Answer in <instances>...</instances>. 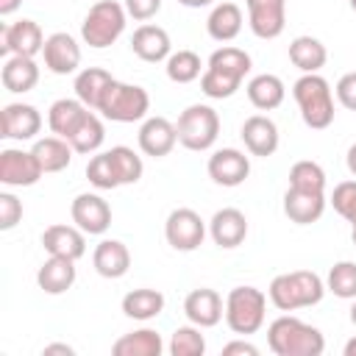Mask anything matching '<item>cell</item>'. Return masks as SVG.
I'll list each match as a JSON object with an SVG mask.
<instances>
[{
	"label": "cell",
	"mask_w": 356,
	"mask_h": 356,
	"mask_svg": "<svg viewBox=\"0 0 356 356\" xmlns=\"http://www.w3.org/2000/svg\"><path fill=\"white\" fill-rule=\"evenodd\" d=\"M206 170L217 186H239L250 175V159L236 147H220L209 156Z\"/></svg>",
	"instance_id": "cell-16"
},
{
	"label": "cell",
	"mask_w": 356,
	"mask_h": 356,
	"mask_svg": "<svg viewBox=\"0 0 356 356\" xmlns=\"http://www.w3.org/2000/svg\"><path fill=\"white\" fill-rule=\"evenodd\" d=\"M44 356H50V353H64V356H72L75 353V348H70V345H64V342H53V345H44V350H42Z\"/></svg>",
	"instance_id": "cell-47"
},
{
	"label": "cell",
	"mask_w": 356,
	"mask_h": 356,
	"mask_svg": "<svg viewBox=\"0 0 356 356\" xmlns=\"http://www.w3.org/2000/svg\"><path fill=\"white\" fill-rule=\"evenodd\" d=\"M44 175L39 159L33 156V150H22V147H3L0 150V184L19 189V186H33L39 178Z\"/></svg>",
	"instance_id": "cell-10"
},
{
	"label": "cell",
	"mask_w": 356,
	"mask_h": 356,
	"mask_svg": "<svg viewBox=\"0 0 356 356\" xmlns=\"http://www.w3.org/2000/svg\"><path fill=\"white\" fill-rule=\"evenodd\" d=\"M250 67H253V61L242 47H234V44L217 47L209 56L206 70L200 75V92L211 100H225V97L236 95V89L242 86Z\"/></svg>",
	"instance_id": "cell-1"
},
{
	"label": "cell",
	"mask_w": 356,
	"mask_h": 356,
	"mask_svg": "<svg viewBox=\"0 0 356 356\" xmlns=\"http://www.w3.org/2000/svg\"><path fill=\"white\" fill-rule=\"evenodd\" d=\"M267 317V295L259 286H234L225 295V325L239 334L250 337L264 325Z\"/></svg>",
	"instance_id": "cell-6"
},
{
	"label": "cell",
	"mask_w": 356,
	"mask_h": 356,
	"mask_svg": "<svg viewBox=\"0 0 356 356\" xmlns=\"http://www.w3.org/2000/svg\"><path fill=\"white\" fill-rule=\"evenodd\" d=\"M175 131H178V145L203 153L220 136V114L206 103H192L178 114Z\"/></svg>",
	"instance_id": "cell-8"
},
{
	"label": "cell",
	"mask_w": 356,
	"mask_h": 356,
	"mask_svg": "<svg viewBox=\"0 0 356 356\" xmlns=\"http://www.w3.org/2000/svg\"><path fill=\"white\" fill-rule=\"evenodd\" d=\"M181 6H186V8H206V6H211L214 0H178Z\"/></svg>",
	"instance_id": "cell-50"
},
{
	"label": "cell",
	"mask_w": 356,
	"mask_h": 356,
	"mask_svg": "<svg viewBox=\"0 0 356 356\" xmlns=\"http://www.w3.org/2000/svg\"><path fill=\"white\" fill-rule=\"evenodd\" d=\"M108 156H111V161H114V170H117L122 186H125V184H136V181L142 178L145 161H142V156H139L134 147H128V145H114V147L108 150Z\"/></svg>",
	"instance_id": "cell-38"
},
{
	"label": "cell",
	"mask_w": 356,
	"mask_h": 356,
	"mask_svg": "<svg viewBox=\"0 0 356 356\" xmlns=\"http://www.w3.org/2000/svg\"><path fill=\"white\" fill-rule=\"evenodd\" d=\"M289 61L300 70V72H320L328 61V50L317 36H295L289 42Z\"/></svg>",
	"instance_id": "cell-30"
},
{
	"label": "cell",
	"mask_w": 356,
	"mask_h": 356,
	"mask_svg": "<svg viewBox=\"0 0 356 356\" xmlns=\"http://www.w3.org/2000/svg\"><path fill=\"white\" fill-rule=\"evenodd\" d=\"M22 220V200L14 192H0V231H11Z\"/></svg>",
	"instance_id": "cell-43"
},
{
	"label": "cell",
	"mask_w": 356,
	"mask_h": 356,
	"mask_svg": "<svg viewBox=\"0 0 356 356\" xmlns=\"http://www.w3.org/2000/svg\"><path fill=\"white\" fill-rule=\"evenodd\" d=\"M248 25L259 39H278L286 28V0H245Z\"/></svg>",
	"instance_id": "cell-14"
},
{
	"label": "cell",
	"mask_w": 356,
	"mask_h": 356,
	"mask_svg": "<svg viewBox=\"0 0 356 356\" xmlns=\"http://www.w3.org/2000/svg\"><path fill=\"white\" fill-rule=\"evenodd\" d=\"M111 81H114V75H111L108 70H103V67H83V70L75 75L72 89H75V97H78L83 106H89L92 111H97L100 97H103V92H106V86H108Z\"/></svg>",
	"instance_id": "cell-33"
},
{
	"label": "cell",
	"mask_w": 356,
	"mask_h": 356,
	"mask_svg": "<svg viewBox=\"0 0 356 356\" xmlns=\"http://www.w3.org/2000/svg\"><path fill=\"white\" fill-rule=\"evenodd\" d=\"M348 6H350V8H353V11H356V0H348Z\"/></svg>",
	"instance_id": "cell-54"
},
{
	"label": "cell",
	"mask_w": 356,
	"mask_h": 356,
	"mask_svg": "<svg viewBox=\"0 0 356 356\" xmlns=\"http://www.w3.org/2000/svg\"><path fill=\"white\" fill-rule=\"evenodd\" d=\"M161 350H164V339L153 328H136L131 334H122L111 345L114 356H161Z\"/></svg>",
	"instance_id": "cell-32"
},
{
	"label": "cell",
	"mask_w": 356,
	"mask_h": 356,
	"mask_svg": "<svg viewBox=\"0 0 356 356\" xmlns=\"http://www.w3.org/2000/svg\"><path fill=\"white\" fill-rule=\"evenodd\" d=\"M44 67L53 75H72L81 67V44L67 31H56L44 39Z\"/></svg>",
	"instance_id": "cell-15"
},
{
	"label": "cell",
	"mask_w": 356,
	"mask_h": 356,
	"mask_svg": "<svg viewBox=\"0 0 356 356\" xmlns=\"http://www.w3.org/2000/svg\"><path fill=\"white\" fill-rule=\"evenodd\" d=\"M89 111H92V108L83 106L78 97H58V100L47 108V125H50V131H53L56 136L70 139Z\"/></svg>",
	"instance_id": "cell-27"
},
{
	"label": "cell",
	"mask_w": 356,
	"mask_h": 356,
	"mask_svg": "<svg viewBox=\"0 0 356 356\" xmlns=\"http://www.w3.org/2000/svg\"><path fill=\"white\" fill-rule=\"evenodd\" d=\"M128 17H134L136 22H147L161 11V0H125L122 3Z\"/></svg>",
	"instance_id": "cell-45"
},
{
	"label": "cell",
	"mask_w": 356,
	"mask_h": 356,
	"mask_svg": "<svg viewBox=\"0 0 356 356\" xmlns=\"http://www.w3.org/2000/svg\"><path fill=\"white\" fill-rule=\"evenodd\" d=\"M33 156L39 159V164H42V170L44 172H61V170H67L70 167V161H72V145L67 142V139H61V136H44V139H36L33 142Z\"/></svg>",
	"instance_id": "cell-34"
},
{
	"label": "cell",
	"mask_w": 356,
	"mask_h": 356,
	"mask_svg": "<svg viewBox=\"0 0 356 356\" xmlns=\"http://www.w3.org/2000/svg\"><path fill=\"white\" fill-rule=\"evenodd\" d=\"M131 50L136 58L147 61V64H159V61H167L170 53H172V42H170V33L161 28V25H153V22H145L134 31L131 36Z\"/></svg>",
	"instance_id": "cell-20"
},
{
	"label": "cell",
	"mask_w": 356,
	"mask_h": 356,
	"mask_svg": "<svg viewBox=\"0 0 356 356\" xmlns=\"http://www.w3.org/2000/svg\"><path fill=\"white\" fill-rule=\"evenodd\" d=\"M239 136H242V142H245V150H248L250 156H261V159L273 156V153L278 150V142H281L278 125H275L267 114H253V117H248V120L242 122Z\"/></svg>",
	"instance_id": "cell-19"
},
{
	"label": "cell",
	"mask_w": 356,
	"mask_h": 356,
	"mask_svg": "<svg viewBox=\"0 0 356 356\" xmlns=\"http://www.w3.org/2000/svg\"><path fill=\"white\" fill-rule=\"evenodd\" d=\"M350 239H353V245H356V225H350Z\"/></svg>",
	"instance_id": "cell-53"
},
{
	"label": "cell",
	"mask_w": 356,
	"mask_h": 356,
	"mask_svg": "<svg viewBox=\"0 0 356 356\" xmlns=\"http://www.w3.org/2000/svg\"><path fill=\"white\" fill-rule=\"evenodd\" d=\"M44 33L36 19H17L3 28L0 33V53L3 56H28L36 58L44 50Z\"/></svg>",
	"instance_id": "cell-12"
},
{
	"label": "cell",
	"mask_w": 356,
	"mask_h": 356,
	"mask_svg": "<svg viewBox=\"0 0 356 356\" xmlns=\"http://www.w3.org/2000/svg\"><path fill=\"white\" fill-rule=\"evenodd\" d=\"M103 139H106V128H103V120H100L95 111H89V114L83 117V122L75 128V134H72L67 142L72 145V150H75V153H83V156H89V153H97V150H100Z\"/></svg>",
	"instance_id": "cell-36"
},
{
	"label": "cell",
	"mask_w": 356,
	"mask_h": 356,
	"mask_svg": "<svg viewBox=\"0 0 356 356\" xmlns=\"http://www.w3.org/2000/svg\"><path fill=\"white\" fill-rule=\"evenodd\" d=\"M342 353H345V356H356V337H350V339L345 342V348H342Z\"/></svg>",
	"instance_id": "cell-51"
},
{
	"label": "cell",
	"mask_w": 356,
	"mask_h": 356,
	"mask_svg": "<svg viewBox=\"0 0 356 356\" xmlns=\"http://www.w3.org/2000/svg\"><path fill=\"white\" fill-rule=\"evenodd\" d=\"M325 295V281L314 270H292L281 273L270 281L267 298L278 312H298L317 306Z\"/></svg>",
	"instance_id": "cell-3"
},
{
	"label": "cell",
	"mask_w": 356,
	"mask_h": 356,
	"mask_svg": "<svg viewBox=\"0 0 356 356\" xmlns=\"http://www.w3.org/2000/svg\"><path fill=\"white\" fill-rule=\"evenodd\" d=\"M164 70H167V78L172 83H192V81H197L203 75L206 64L200 61V56L195 50H175L164 61Z\"/></svg>",
	"instance_id": "cell-35"
},
{
	"label": "cell",
	"mask_w": 356,
	"mask_h": 356,
	"mask_svg": "<svg viewBox=\"0 0 356 356\" xmlns=\"http://www.w3.org/2000/svg\"><path fill=\"white\" fill-rule=\"evenodd\" d=\"M345 164H348V172L356 178V142L348 147V156H345Z\"/></svg>",
	"instance_id": "cell-49"
},
{
	"label": "cell",
	"mask_w": 356,
	"mask_h": 356,
	"mask_svg": "<svg viewBox=\"0 0 356 356\" xmlns=\"http://www.w3.org/2000/svg\"><path fill=\"white\" fill-rule=\"evenodd\" d=\"M86 178H89V184H92L95 189H100V192L122 186V184H120V175H117V170H114V161H111V156H108V150L95 153V156L89 159V164H86Z\"/></svg>",
	"instance_id": "cell-41"
},
{
	"label": "cell",
	"mask_w": 356,
	"mask_h": 356,
	"mask_svg": "<svg viewBox=\"0 0 356 356\" xmlns=\"http://www.w3.org/2000/svg\"><path fill=\"white\" fill-rule=\"evenodd\" d=\"M42 248L47 250V256H64L78 261L86 253V234L78 225H47L42 231Z\"/></svg>",
	"instance_id": "cell-22"
},
{
	"label": "cell",
	"mask_w": 356,
	"mask_h": 356,
	"mask_svg": "<svg viewBox=\"0 0 356 356\" xmlns=\"http://www.w3.org/2000/svg\"><path fill=\"white\" fill-rule=\"evenodd\" d=\"M167 350L172 356H203L206 353V337L200 334V325H195V323L178 325L170 337Z\"/></svg>",
	"instance_id": "cell-37"
},
{
	"label": "cell",
	"mask_w": 356,
	"mask_h": 356,
	"mask_svg": "<svg viewBox=\"0 0 356 356\" xmlns=\"http://www.w3.org/2000/svg\"><path fill=\"white\" fill-rule=\"evenodd\" d=\"M139 150L150 159H164L172 153V147L178 145V131L175 122H170L167 117H145V122L139 125Z\"/></svg>",
	"instance_id": "cell-17"
},
{
	"label": "cell",
	"mask_w": 356,
	"mask_h": 356,
	"mask_svg": "<svg viewBox=\"0 0 356 356\" xmlns=\"http://www.w3.org/2000/svg\"><path fill=\"white\" fill-rule=\"evenodd\" d=\"M92 264L103 278H122L131 270V250L120 239H100L92 253Z\"/></svg>",
	"instance_id": "cell-25"
},
{
	"label": "cell",
	"mask_w": 356,
	"mask_h": 356,
	"mask_svg": "<svg viewBox=\"0 0 356 356\" xmlns=\"http://www.w3.org/2000/svg\"><path fill=\"white\" fill-rule=\"evenodd\" d=\"M331 206L339 217H345L350 225H356V181H342L331 192Z\"/></svg>",
	"instance_id": "cell-42"
},
{
	"label": "cell",
	"mask_w": 356,
	"mask_h": 356,
	"mask_svg": "<svg viewBox=\"0 0 356 356\" xmlns=\"http://www.w3.org/2000/svg\"><path fill=\"white\" fill-rule=\"evenodd\" d=\"M209 234H211L214 245L222 248V250L239 248L248 236V217L239 209L225 206V209L214 211V217L209 220Z\"/></svg>",
	"instance_id": "cell-21"
},
{
	"label": "cell",
	"mask_w": 356,
	"mask_h": 356,
	"mask_svg": "<svg viewBox=\"0 0 356 356\" xmlns=\"http://www.w3.org/2000/svg\"><path fill=\"white\" fill-rule=\"evenodd\" d=\"M97 111L111 122H139L150 111V95L139 83H122L114 78L106 86Z\"/></svg>",
	"instance_id": "cell-7"
},
{
	"label": "cell",
	"mask_w": 356,
	"mask_h": 356,
	"mask_svg": "<svg viewBox=\"0 0 356 356\" xmlns=\"http://www.w3.org/2000/svg\"><path fill=\"white\" fill-rule=\"evenodd\" d=\"M289 186L306 189V192H325V170L312 159L295 161L289 167Z\"/></svg>",
	"instance_id": "cell-39"
},
{
	"label": "cell",
	"mask_w": 356,
	"mask_h": 356,
	"mask_svg": "<svg viewBox=\"0 0 356 356\" xmlns=\"http://www.w3.org/2000/svg\"><path fill=\"white\" fill-rule=\"evenodd\" d=\"M245 92H248V100L253 103V108H259V111H273V108H278V106L284 103V97H286L284 81H281L278 75H273V72L253 75V78L248 81Z\"/></svg>",
	"instance_id": "cell-28"
},
{
	"label": "cell",
	"mask_w": 356,
	"mask_h": 356,
	"mask_svg": "<svg viewBox=\"0 0 356 356\" xmlns=\"http://www.w3.org/2000/svg\"><path fill=\"white\" fill-rule=\"evenodd\" d=\"M348 317H350V323L356 325V298H353V306H350V314H348Z\"/></svg>",
	"instance_id": "cell-52"
},
{
	"label": "cell",
	"mask_w": 356,
	"mask_h": 356,
	"mask_svg": "<svg viewBox=\"0 0 356 356\" xmlns=\"http://www.w3.org/2000/svg\"><path fill=\"white\" fill-rule=\"evenodd\" d=\"M334 95H337V100H339L342 108L356 111V70H353V72H345V75L337 81Z\"/></svg>",
	"instance_id": "cell-44"
},
{
	"label": "cell",
	"mask_w": 356,
	"mask_h": 356,
	"mask_svg": "<svg viewBox=\"0 0 356 356\" xmlns=\"http://www.w3.org/2000/svg\"><path fill=\"white\" fill-rule=\"evenodd\" d=\"M19 6H22V0H0V17H11Z\"/></svg>",
	"instance_id": "cell-48"
},
{
	"label": "cell",
	"mask_w": 356,
	"mask_h": 356,
	"mask_svg": "<svg viewBox=\"0 0 356 356\" xmlns=\"http://www.w3.org/2000/svg\"><path fill=\"white\" fill-rule=\"evenodd\" d=\"M42 131V114L31 103H6L0 111V136L14 142L36 139Z\"/></svg>",
	"instance_id": "cell-13"
},
{
	"label": "cell",
	"mask_w": 356,
	"mask_h": 356,
	"mask_svg": "<svg viewBox=\"0 0 356 356\" xmlns=\"http://www.w3.org/2000/svg\"><path fill=\"white\" fill-rule=\"evenodd\" d=\"M242 22H245L242 8H239L236 3H228V0H225V3H217V6L211 8V14H209V19H206V31H209V36H211L214 42H231V39L239 36Z\"/></svg>",
	"instance_id": "cell-29"
},
{
	"label": "cell",
	"mask_w": 356,
	"mask_h": 356,
	"mask_svg": "<svg viewBox=\"0 0 356 356\" xmlns=\"http://www.w3.org/2000/svg\"><path fill=\"white\" fill-rule=\"evenodd\" d=\"M184 314L189 323H195L200 328H214L225 317V303H222L217 289L200 286L184 298Z\"/></svg>",
	"instance_id": "cell-18"
},
{
	"label": "cell",
	"mask_w": 356,
	"mask_h": 356,
	"mask_svg": "<svg viewBox=\"0 0 356 356\" xmlns=\"http://www.w3.org/2000/svg\"><path fill=\"white\" fill-rule=\"evenodd\" d=\"M164 239L172 250L192 253L206 239V222L195 209H186V206L172 209L164 220Z\"/></svg>",
	"instance_id": "cell-9"
},
{
	"label": "cell",
	"mask_w": 356,
	"mask_h": 356,
	"mask_svg": "<svg viewBox=\"0 0 356 356\" xmlns=\"http://www.w3.org/2000/svg\"><path fill=\"white\" fill-rule=\"evenodd\" d=\"M292 97L300 108L303 122L312 131H325L334 122V92L320 72H303L292 83Z\"/></svg>",
	"instance_id": "cell-4"
},
{
	"label": "cell",
	"mask_w": 356,
	"mask_h": 356,
	"mask_svg": "<svg viewBox=\"0 0 356 356\" xmlns=\"http://www.w3.org/2000/svg\"><path fill=\"white\" fill-rule=\"evenodd\" d=\"M75 278H78L75 261L64 256H47L36 270V284L44 295H64L67 289H72Z\"/></svg>",
	"instance_id": "cell-24"
},
{
	"label": "cell",
	"mask_w": 356,
	"mask_h": 356,
	"mask_svg": "<svg viewBox=\"0 0 356 356\" xmlns=\"http://www.w3.org/2000/svg\"><path fill=\"white\" fill-rule=\"evenodd\" d=\"M325 289L334 292L337 298L342 300H353L356 298V261H337L331 270H328V278H325Z\"/></svg>",
	"instance_id": "cell-40"
},
{
	"label": "cell",
	"mask_w": 356,
	"mask_h": 356,
	"mask_svg": "<svg viewBox=\"0 0 356 356\" xmlns=\"http://www.w3.org/2000/svg\"><path fill=\"white\" fill-rule=\"evenodd\" d=\"M267 348L275 356H320L325 350V337L317 325L295 314H281L267 328Z\"/></svg>",
	"instance_id": "cell-2"
},
{
	"label": "cell",
	"mask_w": 356,
	"mask_h": 356,
	"mask_svg": "<svg viewBox=\"0 0 356 356\" xmlns=\"http://www.w3.org/2000/svg\"><path fill=\"white\" fill-rule=\"evenodd\" d=\"M120 306H122V314H125V317L147 323V320H153V317H159V314L164 312V295H161L159 289L139 286V289L125 292V298H122Z\"/></svg>",
	"instance_id": "cell-31"
},
{
	"label": "cell",
	"mask_w": 356,
	"mask_h": 356,
	"mask_svg": "<svg viewBox=\"0 0 356 356\" xmlns=\"http://www.w3.org/2000/svg\"><path fill=\"white\" fill-rule=\"evenodd\" d=\"M236 353L239 356H259V348L248 339H234V342L222 345V356H236Z\"/></svg>",
	"instance_id": "cell-46"
},
{
	"label": "cell",
	"mask_w": 356,
	"mask_h": 356,
	"mask_svg": "<svg viewBox=\"0 0 356 356\" xmlns=\"http://www.w3.org/2000/svg\"><path fill=\"white\" fill-rule=\"evenodd\" d=\"M125 22H128V11H125L122 3L97 0L81 22V39H83V44H89L95 50H103V47L114 44L122 36Z\"/></svg>",
	"instance_id": "cell-5"
},
{
	"label": "cell",
	"mask_w": 356,
	"mask_h": 356,
	"mask_svg": "<svg viewBox=\"0 0 356 356\" xmlns=\"http://www.w3.org/2000/svg\"><path fill=\"white\" fill-rule=\"evenodd\" d=\"M0 81L14 95L31 92L39 83V64H36V58H28V56H6L3 70H0Z\"/></svg>",
	"instance_id": "cell-26"
},
{
	"label": "cell",
	"mask_w": 356,
	"mask_h": 356,
	"mask_svg": "<svg viewBox=\"0 0 356 356\" xmlns=\"http://www.w3.org/2000/svg\"><path fill=\"white\" fill-rule=\"evenodd\" d=\"M70 217H72V222H75L83 234L100 236V234H106L108 225H111V206H108V200H106L103 195H97V192H81V195H75V200H72V206H70Z\"/></svg>",
	"instance_id": "cell-11"
},
{
	"label": "cell",
	"mask_w": 356,
	"mask_h": 356,
	"mask_svg": "<svg viewBox=\"0 0 356 356\" xmlns=\"http://www.w3.org/2000/svg\"><path fill=\"white\" fill-rule=\"evenodd\" d=\"M328 200L325 192H306V189H295L286 186L284 192V214L295 222V225H312L323 217Z\"/></svg>",
	"instance_id": "cell-23"
}]
</instances>
